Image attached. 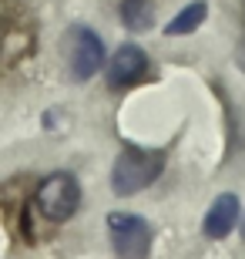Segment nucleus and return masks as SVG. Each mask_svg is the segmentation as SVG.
Here are the masks:
<instances>
[{"mask_svg": "<svg viewBox=\"0 0 245 259\" xmlns=\"http://www.w3.org/2000/svg\"><path fill=\"white\" fill-rule=\"evenodd\" d=\"M158 175H161V155L141 152V148H128L114 162L111 185L118 195H134V192H141V189H148Z\"/></svg>", "mask_w": 245, "mask_h": 259, "instance_id": "f257e3e1", "label": "nucleus"}, {"mask_svg": "<svg viewBox=\"0 0 245 259\" xmlns=\"http://www.w3.org/2000/svg\"><path fill=\"white\" fill-rule=\"evenodd\" d=\"M37 205L51 222L71 219V215L77 212V205H81V185H77V179L67 175V172L47 175V179L40 182V189H37Z\"/></svg>", "mask_w": 245, "mask_h": 259, "instance_id": "f03ea898", "label": "nucleus"}, {"mask_svg": "<svg viewBox=\"0 0 245 259\" xmlns=\"http://www.w3.org/2000/svg\"><path fill=\"white\" fill-rule=\"evenodd\" d=\"M108 232H111V246L121 259H144L151 249V226L141 215L131 212H111L108 215Z\"/></svg>", "mask_w": 245, "mask_h": 259, "instance_id": "7ed1b4c3", "label": "nucleus"}, {"mask_svg": "<svg viewBox=\"0 0 245 259\" xmlns=\"http://www.w3.org/2000/svg\"><path fill=\"white\" fill-rule=\"evenodd\" d=\"M67 58H71V74L77 81H87L101 71L104 44L91 27H71L67 30Z\"/></svg>", "mask_w": 245, "mask_h": 259, "instance_id": "20e7f679", "label": "nucleus"}, {"mask_svg": "<svg viewBox=\"0 0 245 259\" xmlns=\"http://www.w3.org/2000/svg\"><path fill=\"white\" fill-rule=\"evenodd\" d=\"M148 71V54L138 44H124L114 51V58L108 61V84L111 88H128L134 81H141Z\"/></svg>", "mask_w": 245, "mask_h": 259, "instance_id": "39448f33", "label": "nucleus"}, {"mask_svg": "<svg viewBox=\"0 0 245 259\" xmlns=\"http://www.w3.org/2000/svg\"><path fill=\"white\" fill-rule=\"evenodd\" d=\"M235 222H238V199L232 192H225L205 212V236L208 239H222V236H228L235 229Z\"/></svg>", "mask_w": 245, "mask_h": 259, "instance_id": "423d86ee", "label": "nucleus"}, {"mask_svg": "<svg viewBox=\"0 0 245 259\" xmlns=\"http://www.w3.org/2000/svg\"><path fill=\"white\" fill-rule=\"evenodd\" d=\"M121 20L128 30H148L155 24V4L151 0H124L121 4Z\"/></svg>", "mask_w": 245, "mask_h": 259, "instance_id": "0eeeda50", "label": "nucleus"}, {"mask_svg": "<svg viewBox=\"0 0 245 259\" xmlns=\"http://www.w3.org/2000/svg\"><path fill=\"white\" fill-rule=\"evenodd\" d=\"M205 14H208V4H205V0H195V4H188V7H185V10L178 14V17H175V20L168 24V34H171V37L191 34L195 27H202Z\"/></svg>", "mask_w": 245, "mask_h": 259, "instance_id": "6e6552de", "label": "nucleus"}]
</instances>
